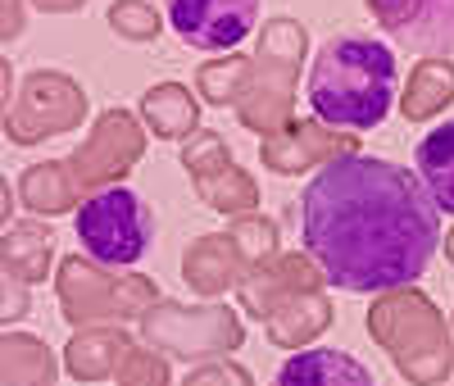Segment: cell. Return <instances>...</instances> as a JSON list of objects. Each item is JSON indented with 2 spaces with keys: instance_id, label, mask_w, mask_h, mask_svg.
<instances>
[{
  "instance_id": "6da1fadb",
  "label": "cell",
  "mask_w": 454,
  "mask_h": 386,
  "mask_svg": "<svg viewBox=\"0 0 454 386\" xmlns=\"http://www.w3.org/2000/svg\"><path fill=\"white\" fill-rule=\"evenodd\" d=\"M300 241L332 287L382 295L432 268L441 209L413 169L377 154H340L300 191Z\"/></svg>"
},
{
  "instance_id": "7a4b0ae2",
  "label": "cell",
  "mask_w": 454,
  "mask_h": 386,
  "mask_svg": "<svg viewBox=\"0 0 454 386\" xmlns=\"http://www.w3.org/2000/svg\"><path fill=\"white\" fill-rule=\"evenodd\" d=\"M395 87L400 64L382 36L336 32L309 64V114L340 132H372L391 119Z\"/></svg>"
},
{
  "instance_id": "3957f363",
  "label": "cell",
  "mask_w": 454,
  "mask_h": 386,
  "mask_svg": "<svg viewBox=\"0 0 454 386\" xmlns=\"http://www.w3.org/2000/svg\"><path fill=\"white\" fill-rule=\"evenodd\" d=\"M82 250L105 268H132L155 246V214L128 186H105L73 218Z\"/></svg>"
},
{
  "instance_id": "277c9868",
  "label": "cell",
  "mask_w": 454,
  "mask_h": 386,
  "mask_svg": "<svg viewBox=\"0 0 454 386\" xmlns=\"http://www.w3.org/2000/svg\"><path fill=\"white\" fill-rule=\"evenodd\" d=\"M168 28L200 55L237 51L259 23V0H164Z\"/></svg>"
},
{
  "instance_id": "5b68a950",
  "label": "cell",
  "mask_w": 454,
  "mask_h": 386,
  "mask_svg": "<svg viewBox=\"0 0 454 386\" xmlns=\"http://www.w3.org/2000/svg\"><path fill=\"white\" fill-rule=\"evenodd\" d=\"M368 10L400 51L454 55V0H368Z\"/></svg>"
},
{
  "instance_id": "8992f818",
  "label": "cell",
  "mask_w": 454,
  "mask_h": 386,
  "mask_svg": "<svg viewBox=\"0 0 454 386\" xmlns=\"http://www.w3.org/2000/svg\"><path fill=\"white\" fill-rule=\"evenodd\" d=\"M273 386H377L368 364L346 355V351H332V345H318V351H300L291 355Z\"/></svg>"
},
{
  "instance_id": "52a82bcc",
  "label": "cell",
  "mask_w": 454,
  "mask_h": 386,
  "mask_svg": "<svg viewBox=\"0 0 454 386\" xmlns=\"http://www.w3.org/2000/svg\"><path fill=\"white\" fill-rule=\"evenodd\" d=\"M413 169H419V182L432 205L441 214H454V119L423 132L419 150H413Z\"/></svg>"
}]
</instances>
